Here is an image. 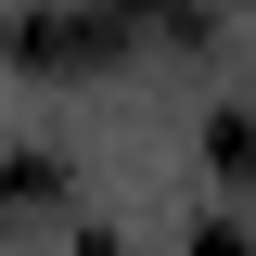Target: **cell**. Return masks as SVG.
Instances as JSON below:
<instances>
[{"instance_id": "obj_1", "label": "cell", "mask_w": 256, "mask_h": 256, "mask_svg": "<svg viewBox=\"0 0 256 256\" xmlns=\"http://www.w3.org/2000/svg\"><path fill=\"white\" fill-rule=\"evenodd\" d=\"M13 52H26L38 77H90V64L116 52V13H26V26H13Z\"/></svg>"}, {"instance_id": "obj_2", "label": "cell", "mask_w": 256, "mask_h": 256, "mask_svg": "<svg viewBox=\"0 0 256 256\" xmlns=\"http://www.w3.org/2000/svg\"><path fill=\"white\" fill-rule=\"evenodd\" d=\"M205 154H218V166H230V180H256V102H230V116H218V128H205Z\"/></svg>"}, {"instance_id": "obj_3", "label": "cell", "mask_w": 256, "mask_h": 256, "mask_svg": "<svg viewBox=\"0 0 256 256\" xmlns=\"http://www.w3.org/2000/svg\"><path fill=\"white\" fill-rule=\"evenodd\" d=\"M192 256H256V244H244L230 218H205V230H192Z\"/></svg>"}, {"instance_id": "obj_4", "label": "cell", "mask_w": 256, "mask_h": 256, "mask_svg": "<svg viewBox=\"0 0 256 256\" xmlns=\"http://www.w3.org/2000/svg\"><path fill=\"white\" fill-rule=\"evenodd\" d=\"M116 13H180V0H116Z\"/></svg>"}]
</instances>
